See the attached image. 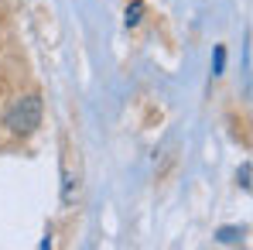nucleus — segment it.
Segmentation results:
<instances>
[{
    "label": "nucleus",
    "instance_id": "obj_5",
    "mask_svg": "<svg viewBox=\"0 0 253 250\" xmlns=\"http://www.w3.org/2000/svg\"><path fill=\"white\" fill-rule=\"evenodd\" d=\"M250 171H253V168H250V161H247V165L240 168V175H236V178H240V185H243L247 192H250Z\"/></svg>",
    "mask_w": 253,
    "mask_h": 250
},
{
    "label": "nucleus",
    "instance_id": "obj_4",
    "mask_svg": "<svg viewBox=\"0 0 253 250\" xmlns=\"http://www.w3.org/2000/svg\"><path fill=\"white\" fill-rule=\"evenodd\" d=\"M222 69H226V48L219 45L215 48V62H212V76H222Z\"/></svg>",
    "mask_w": 253,
    "mask_h": 250
},
{
    "label": "nucleus",
    "instance_id": "obj_1",
    "mask_svg": "<svg viewBox=\"0 0 253 250\" xmlns=\"http://www.w3.org/2000/svg\"><path fill=\"white\" fill-rule=\"evenodd\" d=\"M3 124L10 134H31V130H38L42 127V96H21V100H14L10 106H7V113H3Z\"/></svg>",
    "mask_w": 253,
    "mask_h": 250
},
{
    "label": "nucleus",
    "instance_id": "obj_3",
    "mask_svg": "<svg viewBox=\"0 0 253 250\" xmlns=\"http://www.w3.org/2000/svg\"><path fill=\"white\" fill-rule=\"evenodd\" d=\"M243 237V230H236V226H226V230H219V244H236Z\"/></svg>",
    "mask_w": 253,
    "mask_h": 250
},
{
    "label": "nucleus",
    "instance_id": "obj_2",
    "mask_svg": "<svg viewBox=\"0 0 253 250\" xmlns=\"http://www.w3.org/2000/svg\"><path fill=\"white\" fill-rule=\"evenodd\" d=\"M140 14H144V3H140V0H133V3L126 7V28L140 24Z\"/></svg>",
    "mask_w": 253,
    "mask_h": 250
}]
</instances>
